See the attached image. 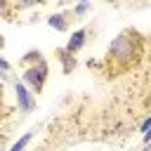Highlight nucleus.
<instances>
[{"instance_id": "3", "label": "nucleus", "mask_w": 151, "mask_h": 151, "mask_svg": "<svg viewBox=\"0 0 151 151\" xmlns=\"http://www.w3.org/2000/svg\"><path fill=\"white\" fill-rule=\"evenodd\" d=\"M14 97H17V104H19V111L21 113H31L35 109V94L24 85V83H14Z\"/></svg>"}, {"instance_id": "10", "label": "nucleus", "mask_w": 151, "mask_h": 151, "mask_svg": "<svg viewBox=\"0 0 151 151\" xmlns=\"http://www.w3.org/2000/svg\"><path fill=\"white\" fill-rule=\"evenodd\" d=\"M0 14H2L7 21H12V19H9V17H12V14H9V5H7L5 0H0Z\"/></svg>"}, {"instance_id": "11", "label": "nucleus", "mask_w": 151, "mask_h": 151, "mask_svg": "<svg viewBox=\"0 0 151 151\" xmlns=\"http://www.w3.org/2000/svg\"><path fill=\"white\" fill-rule=\"evenodd\" d=\"M9 68H12L9 61H7L5 57H0V73H9Z\"/></svg>"}, {"instance_id": "13", "label": "nucleus", "mask_w": 151, "mask_h": 151, "mask_svg": "<svg viewBox=\"0 0 151 151\" xmlns=\"http://www.w3.org/2000/svg\"><path fill=\"white\" fill-rule=\"evenodd\" d=\"M142 139H144V144H151V127L144 132V137H142Z\"/></svg>"}, {"instance_id": "14", "label": "nucleus", "mask_w": 151, "mask_h": 151, "mask_svg": "<svg viewBox=\"0 0 151 151\" xmlns=\"http://www.w3.org/2000/svg\"><path fill=\"white\" fill-rule=\"evenodd\" d=\"M2 47H5V35L0 33V50H2Z\"/></svg>"}, {"instance_id": "1", "label": "nucleus", "mask_w": 151, "mask_h": 151, "mask_svg": "<svg viewBox=\"0 0 151 151\" xmlns=\"http://www.w3.org/2000/svg\"><path fill=\"white\" fill-rule=\"evenodd\" d=\"M144 57V35L134 28L120 31L106 52V64H116V71H130Z\"/></svg>"}, {"instance_id": "9", "label": "nucleus", "mask_w": 151, "mask_h": 151, "mask_svg": "<svg viewBox=\"0 0 151 151\" xmlns=\"http://www.w3.org/2000/svg\"><path fill=\"white\" fill-rule=\"evenodd\" d=\"M90 9H92V5H90V2H78V5H73L71 14H73V17H83V14H87Z\"/></svg>"}, {"instance_id": "12", "label": "nucleus", "mask_w": 151, "mask_h": 151, "mask_svg": "<svg viewBox=\"0 0 151 151\" xmlns=\"http://www.w3.org/2000/svg\"><path fill=\"white\" fill-rule=\"evenodd\" d=\"M149 127H151V116H149V118H146V120H144V123L139 125V132H146Z\"/></svg>"}, {"instance_id": "2", "label": "nucleus", "mask_w": 151, "mask_h": 151, "mask_svg": "<svg viewBox=\"0 0 151 151\" xmlns=\"http://www.w3.org/2000/svg\"><path fill=\"white\" fill-rule=\"evenodd\" d=\"M47 76H50V66H47V61L42 59L40 64L26 66V68L21 71V83H24L33 94H40L42 87H45V83H47Z\"/></svg>"}, {"instance_id": "7", "label": "nucleus", "mask_w": 151, "mask_h": 151, "mask_svg": "<svg viewBox=\"0 0 151 151\" xmlns=\"http://www.w3.org/2000/svg\"><path fill=\"white\" fill-rule=\"evenodd\" d=\"M40 61H42V52H40V50H28V52L21 57L24 68H26V66H35V64H40Z\"/></svg>"}, {"instance_id": "4", "label": "nucleus", "mask_w": 151, "mask_h": 151, "mask_svg": "<svg viewBox=\"0 0 151 151\" xmlns=\"http://www.w3.org/2000/svg\"><path fill=\"white\" fill-rule=\"evenodd\" d=\"M85 42H87V28H78V31H73V33H71V38H68V42H66V47H64V50H66L68 54H73V57H76V54L85 47Z\"/></svg>"}, {"instance_id": "16", "label": "nucleus", "mask_w": 151, "mask_h": 151, "mask_svg": "<svg viewBox=\"0 0 151 151\" xmlns=\"http://www.w3.org/2000/svg\"><path fill=\"white\" fill-rule=\"evenodd\" d=\"M0 151H2V149H0Z\"/></svg>"}, {"instance_id": "5", "label": "nucleus", "mask_w": 151, "mask_h": 151, "mask_svg": "<svg viewBox=\"0 0 151 151\" xmlns=\"http://www.w3.org/2000/svg\"><path fill=\"white\" fill-rule=\"evenodd\" d=\"M57 59H59V64H61V73H64V76H68V73H73V71L78 68V57L68 54L64 47H57Z\"/></svg>"}, {"instance_id": "6", "label": "nucleus", "mask_w": 151, "mask_h": 151, "mask_svg": "<svg viewBox=\"0 0 151 151\" xmlns=\"http://www.w3.org/2000/svg\"><path fill=\"white\" fill-rule=\"evenodd\" d=\"M68 17H71L68 12H54V14L47 17V26L54 28V31H68L71 28V19Z\"/></svg>"}, {"instance_id": "8", "label": "nucleus", "mask_w": 151, "mask_h": 151, "mask_svg": "<svg viewBox=\"0 0 151 151\" xmlns=\"http://www.w3.org/2000/svg\"><path fill=\"white\" fill-rule=\"evenodd\" d=\"M31 137H33V134H31V132H26V134H24V137H21L19 142H14V144H12V146H9L7 151H24V149L28 146V142H31Z\"/></svg>"}, {"instance_id": "15", "label": "nucleus", "mask_w": 151, "mask_h": 151, "mask_svg": "<svg viewBox=\"0 0 151 151\" xmlns=\"http://www.w3.org/2000/svg\"><path fill=\"white\" fill-rule=\"evenodd\" d=\"M142 151H151V144H144V146H142Z\"/></svg>"}]
</instances>
